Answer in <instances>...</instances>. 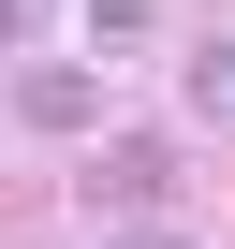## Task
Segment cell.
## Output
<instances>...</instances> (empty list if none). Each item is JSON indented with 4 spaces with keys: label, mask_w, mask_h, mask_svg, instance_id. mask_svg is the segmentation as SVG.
<instances>
[{
    "label": "cell",
    "mask_w": 235,
    "mask_h": 249,
    "mask_svg": "<svg viewBox=\"0 0 235 249\" xmlns=\"http://www.w3.org/2000/svg\"><path fill=\"white\" fill-rule=\"evenodd\" d=\"M15 117H30V132H88V117H103V88H88L74 59H44V73H15Z\"/></svg>",
    "instance_id": "obj_1"
},
{
    "label": "cell",
    "mask_w": 235,
    "mask_h": 249,
    "mask_svg": "<svg viewBox=\"0 0 235 249\" xmlns=\"http://www.w3.org/2000/svg\"><path fill=\"white\" fill-rule=\"evenodd\" d=\"M191 117H220V132H235V44H206V59H191Z\"/></svg>",
    "instance_id": "obj_2"
},
{
    "label": "cell",
    "mask_w": 235,
    "mask_h": 249,
    "mask_svg": "<svg viewBox=\"0 0 235 249\" xmlns=\"http://www.w3.org/2000/svg\"><path fill=\"white\" fill-rule=\"evenodd\" d=\"M162 30V0H88V44H147Z\"/></svg>",
    "instance_id": "obj_3"
},
{
    "label": "cell",
    "mask_w": 235,
    "mask_h": 249,
    "mask_svg": "<svg viewBox=\"0 0 235 249\" xmlns=\"http://www.w3.org/2000/svg\"><path fill=\"white\" fill-rule=\"evenodd\" d=\"M15 44H30V0H0V59H15Z\"/></svg>",
    "instance_id": "obj_4"
},
{
    "label": "cell",
    "mask_w": 235,
    "mask_h": 249,
    "mask_svg": "<svg viewBox=\"0 0 235 249\" xmlns=\"http://www.w3.org/2000/svg\"><path fill=\"white\" fill-rule=\"evenodd\" d=\"M103 249H191V234H103Z\"/></svg>",
    "instance_id": "obj_5"
}]
</instances>
